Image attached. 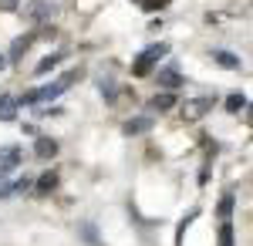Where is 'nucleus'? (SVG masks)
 Returning a JSON list of instances; mask_svg holds the SVG:
<instances>
[{
    "label": "nucleus",
    "mask_w": 253,
    "mask_h": 246,
    "mask_svg": "<svg viewBox=\"0 0 253 246\" xmlns=\"http://www.w3.org/2000/svg\"><path fill=\"white\" fill-rule=\"evenodd\" d=\"M213 61L219 64V68H230V71H240V57H236V54H230V51H219V47H216V51H213Z\"/></svg>",
    "instance_id": "8"
},
{
    "label": "nucleus",
    "mask_w": 253,
    "mask_h": 246,
    "mask_svg": "<svg viewBox=\"0 0 253 246\" xmlns=\"http://www.w3.org/2000/svg\"><path fill=\"white\" fill-rule=\"evenodd\" d=\"M24 14H27V20L41 24V20H47L54 14V3H51V0H31V3L24 7Z\"/></svg>",
    "instance_id": "3"
},
{
    "label": "nucleus",
    "mask_w": 253,
    "mask_h": 246,
    "mask_svg": "<svg viewBox=\"0 0 253 246\" xmlns=\"http://www.w3.org/2000/svg\"><path fill=\"white\" fill-rule=\"evenodd\" d=\"M122 128H125V135H142V132L152 128V118H128Z\"/></svg>",
    "instance_id": "9"
},
{
    "label": "nucleus",
    "mask_w": 253,
    "mask_h": 246,
    "mask_svg": "<svg viewBox=\"0 0 253 246\" xmlns=\"http://www.w3.org/2000/svg\"><path fill=\"white\" fill-rule=\"evenodd\" d=\"M78 78V71H68L64 78H58V81H51L47 88H38V91H31V95L17 98V101H24V105H38V101H54V98L61 95V91H68V84Z\"/></svg>",
    "instance_id": "1"
},
{
    "label": "nucleus",
    "mask_w": 253,
    "mask_h": 246,
    "mask_svg": "<svg viewBox=\"0 0 253 246\" xmlns=\"http://www.w3.org/2000/svg\"><path fill=\"white\" fill-rule=\"evenodd\" d=\"M61 61H64V54H47V57H44V61L38 64V68H34V71H38V75H47L51 68H58Z\"/></svg>",
    "instance_id": "11"
},
{
    "label": "nucleus",
    "mask_w": 253,
    "mask_h": 246,
    "mask_svg": "<svg viewBox=\"0 0 253 246\" xmlns=\"http://www.w3.org/2000/svg\"><path fill=\"white\" fill-rule=\"evenodd\" d=\"M17 98L14 95H0V122H14L17 118Z\"/></svg>",
    "instance_id": "6"
},
{
    "label": "nucleus",
    "mask_w": 253,
    "mask_h": 246,
    "mask_svg": "<svg viewBox=\"0 0 253 246\" xmlns=\"http://www.w3.org/2000/svg\"><path fill=\"white\" fill-rule=\"evenodd\" d=\"M54 186H58V175H54V172H44L38 179V192H51Z\"/></svg>",
    "instance_id": "13"
},
{
    "label": "nucleus",
    "mask_w": 253,
    "mask_h": 246,
    "mask_svg": "<svg viewBox=\"0 0 253 246\" xmlns=\"http://www.w3.org/2000/svg\"><path fill=\"white\" fill-rule=\"evenodd\" d=\"M219 246H233V226L230 223L219 226Z\"/></svg>",
    "instance_id": "16"
},
{
    "label": "nucleus",
    "mask_w": 253,
    "mask_h": 246,
    "mask_svg": "<svg viewBox=\"0 0 253 246\" xmlns=\"http://www.w3.org/2000/svg\"><path fill=\"white\" fill-rule=\"evenodd\" d=\"M17 7H20V0H0V10H7V14L17 10Z\"/></svg>",
    "instance_id": "19"
},
{
    "label": "nucleus",
    "mask_w": 253,
    "mask_h": 246,
    "mask_svg": "<svg viewBox=\"0 0 253 246\" xmlns=\"http://www.w3.org/2000/svg\"><path fill=\"white\" fill-rule=\"evenodd\" d=\"M233 196H223V203H219V216H223V219H230V212H233Z\"/></svg>",
    "instance_id": "18"
},
{
    "label": "nucleus",
    "mask_w": 253,
    "mask_h": 246,
    "mask_svg": "<svg viewBox=\"0 0 253 246\" xmlns=\"http://www.w3.org/2000/svg\"><path fill=\"white\" fill-rule=\"evenodd\" d=\"M213 108V98H193V101H186V108H182V115L189 118V122H196V118H203V115Z\"/></svg>",
    "instance_id": "4"
},
{
    "label": "nucleus",
    "mask_w": 253,
    "mask_h": 246,
    "mask_svg": "<svg viewBox=\"0 0 253 246\" xmlns=\"http://www.w3.org/2000/svg\"><path fill=\"white\" fill-rule=\"evenodd\" d=\"M0 68H7V57H3V54H0Z\"/></svg>",
    "instance_id": "20"
},
{
    "label": "nucleus",
    "mask_w": 253,
    "mask_h": 246,
    "mask_svg": "<svg viewBox=\"0 0 253 246\" xmlns=\"http://www.w3.org/2000/svg\"><path fill=\"white\" fill-rule=\"evenodd\" d=\"M34 152H38V159H54V155H58V142H54V138H38Z\"/></svg>",
    "instance_id": "10"
},
{
    "label": "nucleus",
    "mask_w": 253,
    "mask_h": 246,
    "mask_svg": "<svg viewBox=\"0 0 253 246\" xmlns=\"http://www.w3.org/2000/svg\"><path fill=\"white\" fill-rule=\"evenodd\" d=\"M226 108H230V112H240V108H247V95H230V98H226Z\"/></svg>",
    "instance_id": "17"
},
{
    "label": "nucleus",
    "mask_w": 253,
    "mask_h": 246,
    "mask_svg": "<svg viewBox=\"0 0 253 246\" xmlns=\"http://www.w3.org/2000/svg\"><path fill=\"white\" fill-rule=\"evenodd\" d=\"M159 84L172 91V88H179V84H182V75H179L175 68H162V71H159Z\"/></svg>",
    "instance_id": "7"
},
{
    "label": "nucleus",
    "mask_w": 253,
    "mask_h": 246,
    "mask_svg": "<svg viewBox=\"0 0 253 246\" xmlns=\"http://www.w3.org/2000/svg\"><path fill=\"white\" fill-rule=\"evenodd\" d=\"M31 41H34V38H17V41H14V47H10V57H14V61H17V57L24 54V51H27V47H31Z\"/></svg>",
    "instance_id": "14"
},
{
    "label": "nucleus",
    "mask_w": 253,
    "mask_h": 246,
    "mask_svg": "<svg viewBox=\"0 0 253 246\" xmlns=\"http://www.w3.org/2000/svg\"><path fill=\"white\" fill-rule=\"evenodd\" d=\"M166 54H169V44H152V47H145V51L138 54V61H135V75H149L152 64H156L159 57H166Z\"/></svg>",
    "instance_id": "2"
},
{
    "label": "nucleus",
    "mask_w": 253,
    "mask_h": 246,
    "mask_svg": "<svg viewBox=\"0 0 253 246\" xmlns=\"http://www.w3.org/2000/svg\"><path fill=\"white\" fill-rule=\"evenodd\" d=\"M172 105H175V95H156L152 98V108H156V112H169Z\"/></svg>",
    "instance_id": "12"
},
{
    "label": "nucleus",
    "mask_w": 253,
    "mask_h": 246,
    "mask_svg": "<svg viewBox=\"0 0 253 246\" xmlns=\"http://www.w3.org/2000/svg\"><path fill=\"white\" fill-rule=\"evenodd\" d=\"M98 88H101V95L108 98V101H115V81H112V78H101Z\"/></svg>",
    "instance_id": "15"
},
{
    "label": "nucleus",
    "mask_w": 253,
    "mask_h": 246,
    "mask_svg": "<svg viewBox=\"0 0 253 246\" xmlns=\"http://www.w3.org/2000/svg\"><path fill=\"white\" fill-rule=\"evenodd\" d=\"M20 159H24V152H20L17 145H3V149H0V169H3V172L17 169Z\"/></svg>",
    "instance_id": "5"
}]
</instances>
